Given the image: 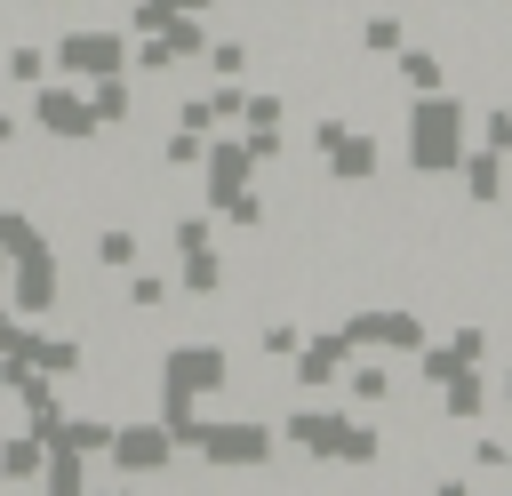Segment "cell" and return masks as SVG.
<instances>
[{"mask_svg":"<svg viewBox=\"0 0 512 496\" xmlns=\"http://www.w3.org/2000/svg\"><path fill=\"white\" fill-rule=\"evenodd\" d=\"M120 456H128V464H160V456H168V440H160V432H128V440H120Z\"/></svg>","mask_w":512,"mask_h":496,"instance_id":"1","label":"cell"}]
</instances>
